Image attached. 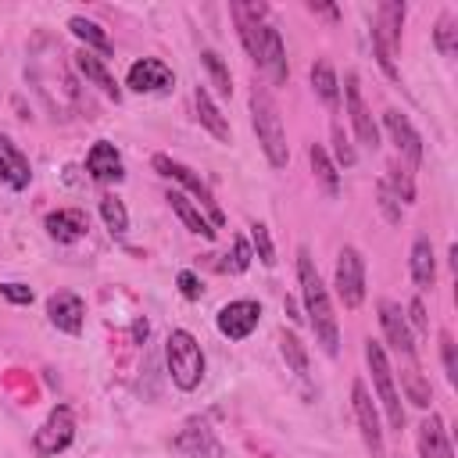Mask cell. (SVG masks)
I'll use <instances>...</instances> for the list:
<instances>
[{
    "mask_svg": "<svg viewBox=\"0 0 458 458\" xmlns=\"http://www.w3.org/2000/svg\"><path fill=\"white\" fill-rule=\"evenodd\" d=\"M258 64L265 68V75H268L276 86L286 82V50H283V39H279V29H276V25H265V39H261Z\"/></svg>",
    "mask_w": 458,
    "mask_h": 458,
    "instance_id": "17",
    "label": "cell"
},
{
    "mask_svg": "<svg viewBox=\"0 0 458 458\" xmlns=\"http://www.w3.org/2000/svg\"><path fill=\"white\" fill-rule=\"evenodd\" d=\"M193 104H197V118H200V125H204L215 140L229 143V136H233V132H229V122L222 118V111L215 107V100L208 97V89H204V86H197V89H193Z\"/></svg>",
    "mask_w": 458,
    "mask_h": 458,
    "instance_id": "20",
    "label": "cell"
},
{
    "mask_svg": "<svg viewBox=\"0 0 458 458\" xmlns=\"http://www.w3.org/2000/svg\"><path fill=\"white\" fill-rule=\"evenodd\" d=\"M47 233L57 240V243H75L79 236H86V215L75 211V208H57L47 215Z\"/></svg>",
    "mask_w": 458,
    "mask_h": 458,
    "instance_id": "19",
    "label": "cell"
},
{
    "mask_svg": "<svg viewBox=\"0 0 458 458\" xmlns=\"http://www.w3.org/2000/svg\"><path fill=\"white\" fill-rule=\"evenodd\" d=\"M172 82H175L172 68L165 61H157V57L136 61L129 68V75H125V86L136 89V93H165V89H172Z\"/></svg>",
    "mask_w": 458,
    "mask_h": 458,
    "instance_id": "12",
    "label": "cell"
},
{
    "mask_svg": "<svg viewBox=\"0 0 458 458\" xmlns=\"http://www.w3.org/2000/svg\"><path fill=\"white\" fill-rule=\"evenodd\" d=\"M250 258H254L250 243H247V240H236V243H233V261H225L222 268H229V272H243V268L250 265Z\"/></svg>",
    "mask_w": 458,
    "mask_h": 458,
    "instance_id": "36",
    "label": "cell"
},
{
    "mask_svg": "<svg viewBox=\"0 0 458 458\" xmlns=\"http://www.w3.org/2000/svg\"><path fill=\"white\" fill-rule=\"evenodd\" d=\"M179 293L186 297V301H200V293H204V286H200V279L193 276V272H179Z\"/></svg>",
    "mask_w": 458,
    "mask_h": 458,
    "instance_id": "38",
    "label": "cell"
},
{
    "mask_svg": "<svg viewBox=\"0 0 458 458\" xmlns=\"http://www.w3.org/2000/svg\"><path fill=\"white\" fill-rule=\"evenodd\" d=\"M200 64L208 68V75H211V82L218 86V93H222V97H229V89H233V79H229V68H225V61H222L215 50H204V54H200Z\"/></svg>",
    "mask_w": 458,
    "mask_h": 458,
    "instance_id": "28",
    "label": "cell"
},
{
    "mask_svg": "<svg viewBox=\"0 0 458 458\" xmlns=\"http://www.w3.org/2000/svg\"><path fill=\"white\" fill-rule=\"evenodd\" d=\"M311 89L318 93V100H322L326 107H336V100H340V82H336V72H333V64H329L326 57L311 64Z\"/></svg>",
    "mask_w": 458,
    "mask_h": 458,
    "instance_id": "24",
    "label": "cell"
},
{
    "mask_svg": "<svg viewBox=\"0 0 458 458\" xmlns=\"http://www.w3.org/2000/svg\"><path fill=\"white\" fill-rule=\"evenodd\" d=\"M250 118H254V132H258V143H261L268 165L272 168H286V161H290L286 129H283L279 107H276V100H272V93L265 86L250 89Z\"/></svg>",
    "mask_w": 458,
    "mask_h": 458,
    "instance_id": "2",
    "label": "cell"
},
{
    "mask_svg": "<svg viewBox=\"0 0 458 458\" xmlns=\"http://www.w3.org/2000/svg\"><path fill=\"white\" fill-rule=\"evenodd\" d=\"M308 161H311V172H315V179H318V186L326 190V197H336L340 193V175H336V165L329 161V154H326V147H311L308 150Z\"/></svg>",
    "mask_w": 458,
    "mask_h": 458,
    "instance_id": "25",
    "label": "cell"
},
{
    "mask_svg": "<svg viewBox=\"0 0 458 458\" xmlns=\"http://www.w3.org/2000/svg\"><path fill=\"white\" fill-rule=\"evenodd\" d=\"M168 204H172V211L186 222L190 233H197V236H204V240H215V225L200 215L197 204H190V197H182V193H168Z\"/></svg>",
    "mask_w": 458,
    "mask_h": 458,
    "instance_id": "23",
    "label": "cell"
},
{
    "mask_svg": "<svg viewBox=\"0 0 458 458\" xmlns=\"http://www.w3.org/2000/svg\"><path fill=\"white\" fill-rule=\"evenodd\" d=\"M433 39H437V50H440L444 57H451V54L458 50V29L451 25V18H447V14L437 21V29H433Z\"/></svg>",
    "mask_w": 458,
    "mask_h": 458,
    "instance_id": "33",
    "label": "cell"
},
{
    "mask_svg": "<svg viewBox=\"0 0 458 458\" xmlns=\"http://www.w3.org/2000/svg\"><path fill=\"white\" fill-rule=\"evenodd\" d=\"M283 358L290 361V369L297 372V376H308V354H304V344L297 340V333H283Z\"/></svg>",
    "mask_w": 458,
    "mask_h": 458,
    "instance_id": "30",
    "label": "cell"
},
{
    "mask_svg": "<svg viewBox=\"0 0 458 458\" xmlns=\"http://www.w3.org/2000/svg\"><path fill=\"white\" fill-rule=\"evenodd\" d=\"M86 172L97 179V182H122L125 175V165H122V154L114 150V143L107 140H97L86 154Z\"/></svg>",
    "mask_w": 458,
    "mask_h": 458,
    "instance_id": "13",
    "label": "cell"
},
{
    "mask_svg": "<svg viewBox=\"0 0 458 458\" xmlns=\"http://www.w3.org/2000/svg\"><path fill=\"white\" fill-rule=\"evenodd\" d=\"M258 318H261V304H258V301H229V304L218 311L215 326H218V333L229 336V340H247V336L258 329Z\"/></svg>",
    "mask_w": 458,
    "mask_h": 458,
    "instance_id": "10",
    "label": "cell"
},
{
    "mask_svg": "<svg viewBox=\"0 0 458 458\" xmlns=\"http://www.w3.org/2000/svg\"><path fill=\"white\" fill-rule=\"evenodd\" d=\"M394 458H404V454H394Z\"/></svg>",
    "mask_w": 458,
    "mask_h": 458,
    "instance_id": "41",
    "label": "cell"
},
{
    "mask_svg": "<svg viewBox=\"0 0 458 458\" xmlns=\"http://www.w3.org/2000/svg\"><path fill=\"white\" fill-rule=\"evenodd\" d=\"M165 361H168V376L179 390H197L204 379V351L197 344L193 333L186 329H172L168 344H165Z\"/></svg>",
    "mask_w": 458,
    "mask_h": 458,
    "instance_id": "3",
    "label": "cell"
},
{
    "mask_svg": "<svg viewBox=\"0 0 458 458\" xmlns=\"http://www.w3.org/2000/svg\"><path fill=\"white\" fill-rule=\"evenodd\" d=\"M386 186L394 190V197H397V200H404V204H411V200H415V186H411V172H408L404 165H401V168H397V165H390V175H386Z\"/></svg>",
    "mask_w": 458,
    "mask_h": 458,
    "instance_id": "31",
    "label": "cell"
},
{
    "mask_svg": "<svg viewBox=\"0 0 458 458\" xmlns=\"http://www.w3.org/2000/svg\"><path fill=\"white\" fill-rule=\"evenodd\" d=\"M154 168L165 175V179H175V182H182L193 197H197V208H204L208 211V222L218 229L225 218H222V211H218V204H215V193L208 190V182L193 172V168H186L182 161H175V157H168V154H154Z\"/></svg>",
    "mask_w": 458,
    "mask_h": 458,
    "instance_id": "5",
    "label": "cell"
},
{
    "mask_svg": "<svg viewBox=\"0 0 458 458\" xmlns=\"http://www.w3.org/2000/svg\"><path fill=\"white\" fill-rule=\"evenodd\" d=\"M351 408H354L358 433H361L369 454H372V458H383V426H379V411H376V404H372V397H369V390H365L361 379L351 386Z\"/></svg>",
    "mask_w": 458,
    "mask_h": 458,
    "instance_id": "8",
    "label": "cell"
},
{
    "mask_svg": "<svg viewBox=\"0 0 458 458\" xmlns=\"http://www.w3.org/2000/svg\"><path fill=\"white\" fill-rule=\"evenodd\" d=\"M47 315H50V326H57L61 333H72V336L82 333V315H86V308H82V301H79L75 293H68V290L54 293V297L47 301Z\"/></svg>",
    "mask_w": 458,
    "mask_h": 458,
    "instance_id": "15",
    "label": "cell"
},
{
    "mask_svg": "<svg viewBox=\"0 0 458 458\" xmlns=\"http://www.w3.org/2000/svg\"><path fill=\"white\" fill-rule=\"evenodd\" d=\"M297 279H301V293H304V308H308V318H311V329H315V340L318 347L336 358L340 354V326H336V315H333V301H329V290L315 268V258L308 254V247L297 250Z\"/></svg>",
    "mask_w": 458,
    "mask_h": 458,
    "instance_id": "1",
    "label": "cell"
},
{
    "mask_svg": "<svg viewBox=\"0 0 458 458\" xmlns=\"http://www.w3.org/2000/svg\"><path fill=\"white\" fill-rule=\"evenodd\" d=\"M72 440H75V415H72L68 404H57V408L47 415V422L36 429V437H32V451L43 454V458H50V454L64 451Z\"/></svg>",
    "mask_w": 458,
    "mask_h": 458,
    "instance_id": "7",
    "label": "cell"
},
{
    "mask_svg": "<svg viewBox=\"0 0 458 458\" xmlns=\"http://www.w3.org/2000/svg\"><path fill=\"white\" fill-rule=\"evenodd\" d=\"M0 179H4L11 190H25V186L32 182V165H29V157H25L7 136H0Z\"/></svg>",
    "mask_w": 458,
    "mask_h": 458,
    "instance_id": "16",
    "label": "cell"
},
{
    "mask_svg": "<svg viewBox=\"0 0 458 458\" xmlns=\"http://www.w3.org/2000/svg\"><path fill=\"white\" fill-rule=\"evenodd\" d=\"M419 458H454L440 415H429L419 422Z\"/></svg>",
    "mask_w": 458,
    "mask_h": 458,
    "instance_id": "18",
    "label": "cell"
},
{
    "mask_svg": "<svg viewBox=\"0 0 458 458\" xmlns=\"http://www.w3.org/2000/svg\"><path fill=\"white\" fill-rule=\"evenodd\" d=\"M344 97H347V114H351V125L358 132V143H365L369 150H376L379 147V129H376V122H372L369 107H365V97H361V86H358V75L354 72L344 75Z\"/></svg>",
    "mask_w": 458,
    "mask_h": 458,
    "instance_id": "9",
    "label": "cell"
},
{
    "mask_svg": "<svg viewBox=\"0 0 458 458\" xmlns=\"http://www.w3.org/2000/svg\"><path fill=\"white\" fill-rule=\"evenodd\" d=\"M379 326H383V333H386V344H390L397 354L415 358L411 329H408V322H404V315H401V308H397L394 301H379Z\"/></svg>",
    "mask_w": 458,
    "mask_h": 458,
    "instance_id": "14",
    "label": "cell"
},
{
    "mask_svg": "<svg viewBox=\"0 0 458 458\" xmlns=\"http://www.w3.org/2000/svg\"><path fill=\"white\" fill-rule=\"evenodd\" d=\"M365 361H369V372H372V383H376V394L383 401V411L390 419L394 429H404V408H401V394L394 386V372H390V361H386V351L379 340H365Z\"/></svg>",
    "mask_w": 458,
    "mask_h": 458,
    "instance_id": "4",
    "label": "cell"
},
{
    "mask_svg": "<svg viewBox=\"0 0 458 458\" xmlns=\"http://www.w3.org/2000/svg\"><path fill=\"white\" fill-rule=\"evenodd\" d=\"M100 215H104V222H107V229H111L114 236H122V233L129 229V215H125V204H122L114 193H104V197H100Z\"/></svg>",
    "mask_w": 458,
    "mask_h": 458,
    "instance_id": "27",
    "label": "cell"
},
{
    "mask_svg": "<svg viewBox=\"0 0 458 458\" xmlns=\"http://www.w3.org/2000/svg\"><path fill=\"white\" fill-rule=\"evenodd\" d=\"M379 208L386 211L390 222H401V200L394 197V190L386 186V179H379Z\"/></svg>",
    "mask_w": 458,
    "mask_h": 458,
    "instance_id": "35",
    "label": "cell"
},
{
    "mask_svg": "<svg viewBox=\"0 0 458 458\" xmlns=\"http://www.w3.org/2000/svg\"><path fill=\"white\" fill-rule=\"evenodd\" d=\"M383 125H386V132H390V140H394V147H397L404 168H408V172L419 168V165H422V140H419V132L411 129V122H408L401 111L390 107V111L383 114Z\"/></svg>",
    "mask_w": 458,
    "mask_h": 458,
    "instance_id": "11",
    "label": "cell"
},
{
    "mask_svg": "<svg viewBox=\"0 0 458 458\" xmlns=\"http://www.w3.org/2000/svg\"><path fill=\"white\" fill-rule=\"evenodd\" d=\"M333 143H336V161H340L344 168H351V165H354V147H351L347 132L340 129V122H333Z\"/></svg>",
    "mask_w": 458,
    "mask_h": 458,
    "instance_id": "34",
    "label": "cell"
},
{
    "mask_svg": "<svg viewBox=\"0 0 458 458\" xmlns=\"http://www.w3.org/2000/svg\"><path fill=\"white\" fill-rule=\"evenodd\" d=\"M433 276H437L433 243H429V236H415V243H411V279H415L419 290H429Z\"/></svg>",
    "mask_w": 458,
    "mask_h": 458,
    "instance_id": "21",
    "label": "cell"
},
{
    "mask_svg": "<svg viewBox=\"0 0 458 458\" xmlns=\"http://www.w3.org/2000/svg\"><path fill=\"white\" fill-rule=\"evenodd\" d=\"M333 286H336V297L344 301V308H358L365 301V258L358 254V247H340Z\"/></svg>",
    "mask_w": 458,
    "mask_h": 458,
    "instance_id": "6",
    "label": "cell"
},
{
    "mask_svg": "<svg viewBox=\"0 0 458 458\" xmlns=\"http://www.w3.org/2000/svg\"><path fill=\"white\" fill-rule=\"evenodd\" d=\"M250 250H254V258L261 261V265H276V247H272V236H268V225H261V222H254L250 225Z\"/></svg>",
    "mask_w": 458,
    "mask_h": 458,
    "instance_id": "29",
    "label": "cell"
},
{
    "mask_svg": "<svg viewBox=\"0 0 458 458\" xmlns=\"http://www.w3.org/2000/svg\"><path fill=\"white\" fill-rule=\"evenodd\" d=\"M0 293L11 301V304H29L32 301V290L25 283H0Z\"/></svg>",
    "mask_w": 458,
    "mask_h": 458,
    "instance_id": "39",
    "label": "cell"
},
{
    "mask_svg": "<svg viewBox=\"0 0 458 458\" xmlns=\"http://www.w3.org/2000/svg\"><path fill=\"white\" fill-rule=\"evenodd\" d=\"M68 29L86 43V50H100V54H107V50H111V39H107V32H104L97 21H89V18L75 14V18L68 21Z\"/></svg>",
    "mask_w": 458,
    "mask_h": 458,
    "instance_id": "26",
    "label": "cell"
},
{
    "mask_svg": "<svg viewBox=\"0 0 458 458\" xmlns=\"http://www.w3.org/2000/svg\"><path fill=\"white\" fill-rule=\"evenodd\" d=\"M440 354H444L447 379L454 383V379H458V361H454V340H451V333H440Z\"/></svg>",
    "mask_w": 458,
    "mask_h": 458,
    "instance_id": "37",
    "label": "cell"
},
{
    "mask_svg": "<svg viewBox=\"0 0 458 458\" xmlns=\"http://www.w3.org/2000/svg\"><path fill=\"white\" fill-rule=\"evenodd\" d=\"M408 311H411V322H415L419 329H426V315H422V301H411V304H408Z\"/></svg>",
    "mask_w": 458,
    "mask_h": 458,
    "instance_id": "40",
    "label": "cell"
},
{
    "mask_svg": "<svg viewBox=\"0 0 458 458\" xmlns=\"http://www.w3.org/2000/svg\"><path fill=\"white\" fill-rule=\"evenodd\" d=\"M75 64H79V72H82V75H86L100 93H107V97H114V100H118V82L111 79V72L104 68V61H100L93 50H82V54L75 57Z\"/></svg>",
    "mask_w": 458,
    "mask_h": 458,
    "instance_id": "22",
    "label": "cell"
},
{
    "mask_svg": "<svg viewBox=\"0 0 458 458\" xmlns=\"http://www.w3.org/2000/svg\"><path fill=\"white\" fill-rule=\"evenodd\" d=\"M401 379H404V390H408V401H411V404H419V408H426V404H429V386L422 383V376H419V369H415V365H408V369L401 372Z\"/></svg>",
    "mask_w": 458,
    "mask_h": 458,
    "instance_id": "32",
    "label": "cell"
}]
</instances>
